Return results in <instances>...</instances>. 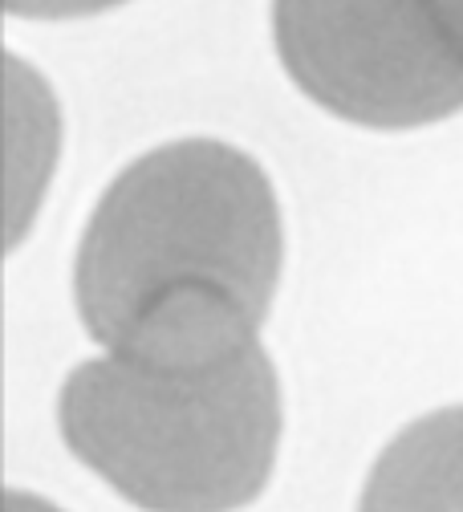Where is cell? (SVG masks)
Wrapping results in <instances>:
<instances>
[{
    "mask_svg": "<svg viewBox=\"0 0 463 512\" xmlns=\"http://www.w3.org/2000/svg\"><path fill=\"white\" fill-rule=\"evenodd\" d=\"M281 277V212L264 171L212 139L126 167L78 248L82 322L110 354L208 366L256 346Z\"/></svg>",
    "mask_w": 463,
    "mask_h": 512,
    "instance_id": "cell-1",
    "label": "cell"
},
{
    "mask_svg": "<svg viewBox=\"0 0 463 512\" xmlns=\"http://www.w3.org/2000/svg\"><path fill=\"white\" fill-rule=\"evenodd\" d=\"M70 452L147 512H232L277 460L281 391L256 346L208 366L98 358L61 391Z\"/></svg>",
    "mask_w": 463,
    "mask_h": 512,
    "instance_id": "cell-2",
    "label": "cell"
},
{
    "mask_svg": "<svg viewBox=\"0 0 463 512\" xmlns=\"http://www.w3.org/2000/svg\"><path fill=\"white\" fill-rule=\"evenodd\" d=\"M277 49L325 110L403 131L463 106V45L443 0H277Z\"/></svg>",
    "mask_w": 463,
    "mask_h": 512,
    "instance_id": "cell-3",
    "label": "cell"
},
{
    "mask_svg": "<svg viewBox=\"0 0 463 512\" xmlns=\"http://www.w3.org/2000/svg\"><path fill=\"white\" fill-rule=\"evenodd\" d=\"M362 512H463V407L411 423L386 447Z\"/></svg>",
    "mask_w": 463,
    "mask_h": 512,
    "instance_id": "cell-4",
    "label": "cell"
},
{
    "mask_svg": "<svg viewBox=\"0 0 463 512\" xmlns=\"http://www.w3.org/2000/svg\"><path fill=\"white\" fill-rule=\"evenodd\" d=\"M122 0H5V9L13 17H33V21H57V17H86L114 9Z\"/></svg>",
    "mask_w": 463,
    "mask_h": 512,
    "instance_id": "cell-5",
    "label": "cell"
},
{
    "mask_svg": "<svg viewBox=\"0 0 463 512\" xmlns=\"http://www.w3.org/2000/svg\"><path fill=\"white\" fill-rule=\"evenodd\" d=\"M5 512H57L53 504L37 500V496H25V492H9L5 496Z\"/></svg>",
    "mask_w": 463,
    "mask_h": 512,
    "instance_id": "cell-6",
    "label": "cell"
}]
</instances>
